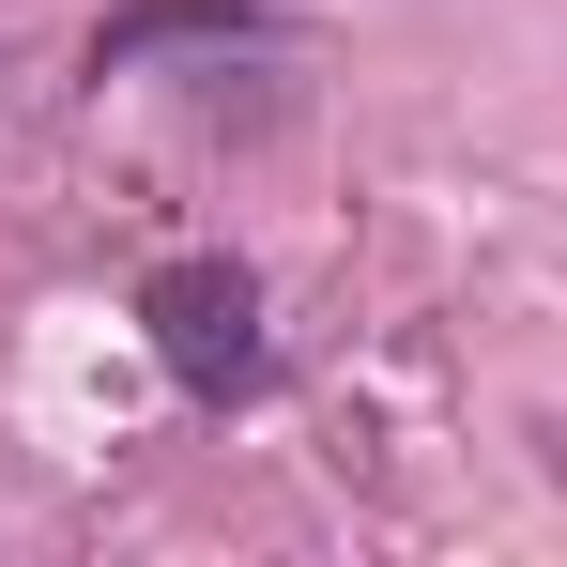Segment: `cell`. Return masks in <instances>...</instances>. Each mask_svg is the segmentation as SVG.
Instances as JSON below:
<instances>
[{
  "label": "cell",
  "mask_w": 567,
  "mask_h": 567,
  "mask_svg": "<svg viewBox=\"0 0 567 567\" xmlns=\"http://www.w3.org/2000/svg\"><path fill=\"white\" fill-rule=\"evenodd\" d=\"M138 338H154V369L185 383L199 414H230V399L277 383V338H261V277L246 261H154L138 277Z\"/></svg>",
  "instance_id": "cell-1"
},
{
  "label": "cell",
  "mask_w": 567,
  "mask_h": 567,
  "mask_svg": "<svg viewBox=\"0 0 567 567\" xmlns=\"http://www.w3.org/2000/svg\"><path fill=\"white\" fill-rule=\"evenodd\" d=\"M261 31V0H123L93 31V78H123V62H154V47H246Z\"/></svg>",
  "instance_id": "cell-2"
}]
</instances>
